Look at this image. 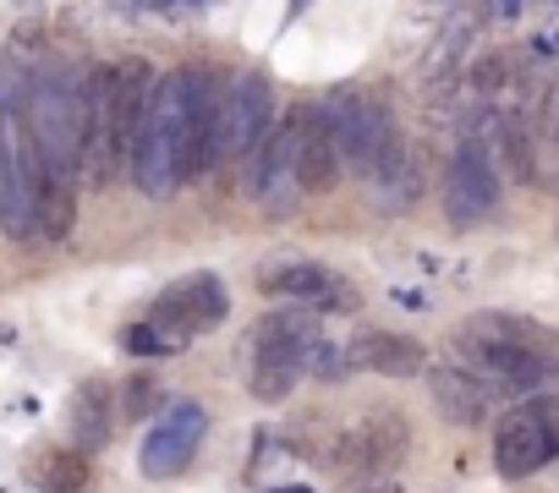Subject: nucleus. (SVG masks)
<instances>
[{
  "label": "nucleus",
  "mask_w": 559,
  "mask_h": 493,
  "mask_svg": "<svg viewBox=\"0 0 559 493\" xmlns=\"http://www.w3.org/2000/svg\"><path fill=\"white\" fill-rule=\"evenodd\" d=\"M330 340L319 335V313H308V308H280V313L258 318V329H252V378H247L252 400L280 406L297 389L302 373H313V357Z\"/></svg>",
  "instance_id": "39448f33"
},
{
  "label": "nucleus",
  "mask_w": 559,
  "mask_h": 493,
  "mask_svg": "<svg viewBox=\"0 0 559 493\" xmlns=\"http://www.w3.org/2000/svg\"><path fill=\"white\" fill-rule=\"evenodd\" d=\"M154 88L159 72L143 56H127L116 67H88V148H83L88 187H105L132 165V143L154 105Z\"/></svg>",
  "instance_id": "f03ea898"
},
{
  "label": "nucleus",
  "mask_w": 559,
  "mask_h": 493,
  "mask_svg": "<svg viewBox=\"0 0 559 493\" xmlns=\"http://www.w3.org/2000/svg\"><path fill=\"white\" fill-rule=\"evenodd\" d=\"M110 422H116L110 384H105V378H88V384L72 395V444H78L83 455L105 449V444H110Z\"/></svg>",
  "instance_id": "412c9836"
},
{
  "label": "nucleus",
  "mask_w": 559,
  "mask_h": 493,
  "mask_svg": "<svg viewBox=\"0 0 559 493\" xmlns=\"http://www.w3.org/2000/svg\"><path fill=\"white\" fill-rule=\"evenodd\" d=\"M0 230L12 241L39 236V148L28 127V77L0 67Z\"/></svg>",
  "instance_id": "7ed1b4c3"
},
{
  "label": "nucleus",
  "mask_w": 559,
  "mask_h": 493,
  "mask_svg": "<svg viewBox=\"0 0 559 493\" xmlns=\"http://www.w3.org/2000/svg\"><path fill=\"white\" fill-rule=\"evenodd\" d=\"M455 340H477V346H559L554 329L521 318V313H499V308H483V313H466L455 324Z\"/></svg>",
  "instance_id": "aec40b11"
},
{
  "label": "nucleus",
  "mask_w": 559,
  "mask_h": 493,
  "mask_svg": "<svg viewBox=\"0 0 559 493\" xmlns=\"http://www.w3.org/2000/svg\"><path fill=\"white\" fill-rule=\"evenodd\" d=\"M548 455H554V444H548V422H543L537 406L510 411V417L499 422V433H493V466H499V477L521 482V477L543 471Z\"/></svg>",
  "instance_id": "dca6fc26"
},
{
  "label": "nucleus",
  "mask_w": 559,
  "mask_h": 493,
  "mask_svg": "<svg viewBox=\"0 0 559 493\" xmlns=\"http://www.w3.org/2000/svg\"><path fill=\"white\" fill-rule=\"evenodd\" d=\"M324 116H330V132H335V143H341L346 170H357V176H373V170L384 165V154L401 143V137H395V121H390V105H384L379 94H368V88L335 94V99L324 105Z\"/></svg>",
  "instance_id": "423d86ee"
},
{
  "label": "nucleus",
  "mask_w": 559,
  "mask_h": 493,
  "mask_svg": "<svg viewBox=\"0 0 559 493\" xmlns=\"http://www.w3.org/2000/svg\"><path fill=\"white\" fill-rule=\"evenodd\" d=\"M269 493H313V488H302V482H292V488H269Z\"/></svg>",
  "instance_id": "c756f323"
},
{
  "label": "nucleus",
  "mask_w": 559,
  "mask_h": 493,
  "mask_svg": "<svg viewBox=\"0 0 559 493\" xmlns=\"http://www.w3.org/2000/svg\"><path fill=\"white\" fill-rule=\"evenodd\" d=\"M121 346H127L132 357H176V351H181V340H176V335H165V329H154L148 318H143V324H127Z\"/></svg>",
  "instance_id": "b1692460"
},
{
  "label": "nucleus",
  "mask_w": 559,
  "mask_h": 493,
  "mask_svg": "<svg viewBox=\"0 0 559 493\" xmlns=\"http://www.w3.org/2000/svg\"><path fill=\"white\" fill-rule=\"evenodd\" d=\"M274 127H280V116H274V83L258 67L252 72H236L225 83V159L219 165H247L269 143Z\"/></svg>",
  "instance_id": "9d476101"
},
{
  "label": "nucleus",
  "mask_w": 559,
  "mask_h": 493,
  "mask_svg": "<svg viewBox=\"0 0 559 493\" xmlns=\"http://www.w3.org/2000/svg\"><path fill=\"white\" fill-rule=\"evenodd\" d=\"M444 214L461 230H472V225H483V219L499 214V176H493L488 143L466 137L450 154V165H444Z\"/></svg>",
  "instance_id": "ddd939ff"
},
{
  "label": "nucleus",
  "mask_w": 559,
  "mask_h": 493,
  "mask_svg": "<svg viewBox=\"0 0 559 493\" xmlns=\"http://www.w3.org/2000/svg\"><path fill=\"white\" fill-rule=\"evenodd\" d=\"M225 313H230V291H225V280H219V275H209V269H198V275H187V280H176L170 291H159V297H154L148 324H154V329H165V335H176V340L187 346L192 335L214 329Z\"/></svg>",
  "instance_id": "4468645a"
},
{
  "label": "nucleus",
  "mask_w": 559,
  "mask_h": 493,
  "mask_svg": "<svg viewBox=\"0 0 559 493\" xmlns=\"http://www.w3.org/2000/svg\"><path fill=\"white\" fill-rule=\"evenodd\" d=\"M543 411V422H548V444H554V455H559V406H537Z\"/></svg>",
  "instance_id": "bb28decb"
},
{
  "label": "nucleus",
  "mask_w": 559,
  "mask_h": 493,
  "mask_svg": "<svg viewBox=\"0 0 559 493\" xmlns=\"http://www.w3.org/2000/svg\"><path fill=\"white\" fill-rule=\"evenodd\" d=\"M258 291L286 297V302H297V308H308V313H352V308H357V286H352L346 275L313 264V258L269 264V269L258 275Z\"/></svg>",
  "instance_id": "2eb2a0df"
},
{
  "label": "nucleus",
  "mask_w": 559,
  "mask_h": 493,
  "mask_svg": "<svg viewBox=\"0 0 559 493\" xmlns=\"http://www.w3.org/2000/svg\"><path fill=\"white\" fill-rule=\"evenodd\" d=\"M159 406V384L148 378V373H138V378H127V400H121V411H127V422H143L148 411Z\"/></svg>",
  "instance_id": "a878e982"
},
{
  "label": "nucleus",
  "mask_w": 559,
  "mask_h": 493,
  "mask_svg": "<svg viewBox=\"0 0 559 493\" xmlns=\"http://www.w3.org/2000/svg\"><path fill=\"white\" fill-rule=\"evenodd\" d=\"M247 197L269 214H292L302 203V105L280 116L269 143L247 159Z\"/></svg>",
  "instance_id": "0eeeda50"
},
{
  "label": "nucleus",
  "mask_w": 559,
  "mask_h": 493,
  "mask_svg": "<svg viewBox=\"0 0 559 493\" xmlns=\"http://www.w3.org/2000/svg\"><path fill=\"white\" fill-rule=\"evenodd\" d=\"M181 72H187V181H198L225 159V83L219 67H181Z\"/></svg>",
  "instance_id": "9b49d317"
},
{
  "label": "nucleus",
  "mask_w": 559,
  "mask_h": 493,
  "mask_svg": "<svg viewBox=\"0 0 559 493\" xmlns=\"http://www.w3.org/2000/svg\"><path fill=\"white\" fill-rule=\"evenodd\" d=\"M368 181H373V203H379L384 214H406V208L417 203V192H423V181H417V165H412L406 143H395V148L384 154V165H379Z\"/></svg>",
  "instance_id": "4be33fe9"
},
{
  "label": "nucleus",
  "mask_w": 559,
  "mask_h": 493,
  "mask_svg": "<svg viewBox=\"0 0 559 493\" xmlns=\"http://www.w3.org/2000/svg\"><path fill=\"white\" fill-rule=\"evenodd\" d=\"M34 482H39L45 493H88V466H83V449H50V455H39Z\"/></svg>",
  "instance_id": "5701e85b"
},
{
  "label": "nucleus",
  "mask_w": 559,
  "mask_h": 493,
  "mask_svg": "<svg viewBox=\"0 0 559 493\" xmlns=\"http://www.w3.org/2000/svg\"><path fill=\"white\" fill-rule=\"evenodd\" d=\"M28 127L39 148V236L67 241L78 225L83 148H88V72H28Z\"/></svg>",
  "instance_id": "f257e3e1"
},
{
  "label": "nucleus",
  "mask_w": 559,
  "mask_h": 493,
  "mask_svg": "<svg viewBox=\"0 0 559 493\" xmlns=\"http://www.w3.org/2000/svg\"><path fill=\"white\" fill-rule=\"evenodd\" d=\"M428 395L444 422L455 428H483L488 422V389L466 368H428Z\"/></svg>",
  "instance_id": "6ab92c4d"
},
{
  "label": "nucleus",
  "mask_w": 559,
  "mask_h": 493,
  "mask_svg": "<svg viewBox=\"0 0 559 493\" xmlns=\"http://www.w3.org/2000/svg\"><path fill=\"white\" fill-rule=\"evenodd\" d=\"M203 433H209V411H203L198 400H170V406L159 411V422L148 428L143 449H138V471H143L148 482L181 477V471L192 466Z\"/></svg>",
  "instance_id": "f8f14e48"
},
{
  "label": "nucleus",
  "mask_w": 559,
  "mask_h": 493,
  "mask_svg": "<svg viewBox=\"0 0 559 493\" xmlns=\"http://www.w3.org/2000/svg\"><path fill=\"white\" fill-rule=\"evenodd\" d=\"M352 368L362 373H379V378H417L428 373V351L412 340V335H384V329H368L346 346Z\"/></svg>",
  "instance_id": "a211bd4d"
},
{
  "label": "nucleus",
  "mask_w": 559,
  "mask_h": 493,
  "mask_svg": "<svg viewBox=\"0 0 559 493\" xmlns=\"http://www.w3.org/2000/svg\"><path fill=\"white\" fill-rule=\"evenodd\" d=\"M127 170L143 197H170L187 181V72L181 67L159 77Z\"/></svg>",
  "instance_id": "20e7f679"
},
{
  "label": "nucleus",
  "mask_w": 559,
  "mask_h": 493,
  "mask_svg": "<svg viewBox=\"0 0 559 493\" xmlns=\"http://www.w3.org/2000/svg\"><path fill=\"white\" fill-rule=\"evenodd\" d=\"M412 449V428L401 411H368L330 444V471L335 477H390Z\"/></svg>",
  "instance_id": "6e6552de"
},
{
  "label": "nucleus",
  "mask_w": 559,
  "mask_h": 493,
  "mask_svg": "<svg viewBox=\"0 0 559 493\" xmlns=\"http://www.w3.org/2000/svg\"><path fill=\"white\" fill-rule=\"evenodd\" d=\"M472 378H483L499 395H537L559 378V346H477L455 340Z\"/></svg>",
  "instance_id": "1a4fd4ad"
},
{
  "label": "nucleus",
  "mask_w": 559,
  "mask_h": 493,
  "mask_svg": "<svg viewBox=\"0 0 559 493\" xmlns=\"http://www.w3.org/2000/svg\"><path fill=\"white\" fill-rule=\"evenodd\" d=\"M510 67H515V56H510V50H493V56H483V61H477V72H472L477 94H499V88L510 83Z\"/></svg>",
  "instance_id": "393cba45"
},
{
  "label": "nucleus",
  "mask_w": 559,
  "mask_h": 493,
  "mask_svg": "<svg viewBox=\"0 0 559 493\" xmlns=\"http://www.w3.org/2000/svg\"><path fill=\"white\" fill-rule=\"evenodd\" d=\"M499 12H504V17H515V12H521V0H499Z\"/></svg>",
  "instance_id": "c85d7f7f"
},
{
  "label": "nucleus",
  "mask_w": 559,
  "mask_h": 493,
  "mask_svg": "<svg viewBox=\"0 0 559 493\" xmlns=\"http://www.w3.org/2000/svg\"><path fill=\"white\" fill-rule=\"evenodd\" d=\"M368 493H401V482H395V477H390V482H373V488H368Z\"/></svg>",
  "instance_id": "cd10ccee"
},
{
  "label": "nucleus",
  "mask_w": 559,
  "mask_h": 493,
  "mask_svg": "<svg viewBox=\"0 0 559 493\" xmlns=\"http://www.w3.org/2000/svg\"><path fill=\"white\" fill-rule=\"evenodd\" d=\"M554 187H559V176H554Z\"/></svg>",
  "instance_id": "7c9ffc66"
},
{
  "label": "nucleus",
  "mask_w": 559,
  "mask_h": 493,
  "mask_svg": "<svg viewBox=\"0 0 559 493\" xmlns=\"http://www.w3.org/2000/svg\"><path fill=\"white\" fill-rule=\"evenodd\" d=\"M341 143L330 132L324 105H302V197H330L341 187Z\"/></svg>",
  "instance_id": "f3484780"
}]
</instances>
